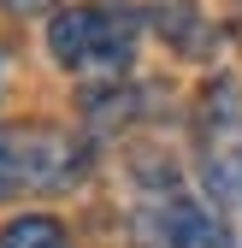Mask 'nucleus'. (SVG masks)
Masks as SVG:
<instances>
[{
  "label": "nucleus",
  "mask_w": 242,
  "mask_h": 248,
  "mask_svg": "<svg viewBox=\"0 0 242 248\" xmlns=\"http://www.w3.org/2000/svg\"><path fill=\"white\" fill-rule=\"evenodd\" d=\"M47 53L65 71L124 77L130 71V53H136V36H130V24H118L101 6H59L53 24H47Z\"/></svg>",
  "instance_id": "1"
},
{
  "label": "nucleus",
  "mask_w": 242,
  "mask_h": 248,
  "mask_svg": "<svg viewBox=\"0 0 242 248\" xmlns=\"http://www.w3.org/2000/svg\"><path fill=\"white\" fill-rule=\"evenodd\" d=\"M154 225L166 236V248H219V225H213V213L195 207V201H166L154 213Z\"/></svg>",
  "instance_id": "2"
},
{
  "label": "nucleus",
  "mask_w": 242,
  "mask_h": 248,
  "mask_svg": "<svg viewBox=\"0 0 242 248\" xmlns=\"http://www.w3.org/2000/svg\"><path fill=\"white\" fill-rule=\"evenodd\" d=\"M0 248H71V242H65V231H59L53 219L24 213V219H12L6 231H0Z\"/></svg>",
  "instance_id": "3"
},
{
  "label": "nucleus",
  "mask_w": 242,
  "mask_h": 248,
  "mask_svg": "<svg viewBox=\"0 0 242 248\" xmlns=\"http://www.w3.org/2000/svg\"><path fill=\"white\" fill-rule=\"evenodd\" d=\"M30 189V177H24V142L18 130H0V201H12Z\"/></svg>",
  "instance_id": "4"
},
{
  "label": "nucleus",
  "mask_w": 242,
  "mask_h": 248,
  "mask_svg": "<svg viewBox=\"0 0 242 248\" xmlns=\"http://www.w3.org/2000/svg\"><path fill=\"white\" fill-rule=\"evenodd\" d=\"M47 6H53V0H0V12H12V18H36Z\"/></svg>",
  "instance_id": "5"
}]
</instances>
